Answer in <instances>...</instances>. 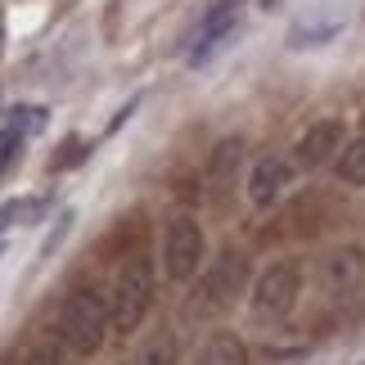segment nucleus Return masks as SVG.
<instances>
[{
	"label": "nucleus",
	"instance_id": "nucleus-2",
	"mask_svg": "<svg viewBox=\"0 0 365 365\" xmlns=\"http://www.w3.org/2000/svg\"><path fill=\"white\" fill-rule=\"evenodd\" d=\"M240 284H244V257L240 252H221V257L203 271V279H199V289L185 298V307H180V316L190 320H212L221 307H226L235 293H240Z\"/></svg>",
	"mask_w": 365,
	"mask_h": 365
},
{
	"label": "nucleus",
	"instance_id": "nucleus-5",
	"mask_svg": "<svg viewBox=\"0 0 365 365\" xmlns=\"http://www.w3.org/2000/svg\"><path fill=\"white\" fill-rule=\"evenodd\" d=\"M298 302V271L289 262H275L271 271H262L257 289H252V316L257 320H279Z\"/></svg>",
	"mask_w": 365,
	"mask_h": 365
},
{
	"label": "nucleus",
	"instance_id": "nucleus-3",
	"mask_svg": "<svg viewBox=\"0 0 365 365\" xmlns=\"http://www.w3.org/2000/svg\"><path fill=\"white\" fill-rule=\"evenodd\" d=\"M113 329L118 334H131L140 329V320L149 316L153 307V266L145 257H131L118 271V284H113Z\"/></svg>",
	"mask_w": 365,
	"mask_h": 365
},
{
	"label": "nucleus",
	"instance_id": "nucleus-13",
	"mask_svg": "<svg viewBox=\"0 0 365 365\" xmlns=\"http://www.w3.org/2000/svg\"><path fill=\"white\" fill-rule=\"evenodd\" d=\"M135 365H176V334L172 329L149 334L145 347L135 352Z\"/></svg>",
	"mask_w": 365,
	"mask_h": 365
},
{
	"label": "nucleus",
	"instance_id": "nucleus-8",
	"mask_svg": "<svg viewBox=\"0 0 365 365\" xmlns=\"http://www.w3.org/2000/svg\"><path fill=\"white\" fill-rule=\"evenodd\" d=\"M347 145H343V122H316V126H307V135L298 140V163L302 167H325L329 158H339Z\"/></svg>",
	"mask_w": 365,
	"mask_h": 365
},
{
	"label": "nucleus",
	"instance_id": "nucleus-7",
	"mask_svg": "<svg viewBox=\"0 0 365 365\" xmlns=\"http://www.w3.org/2000/svg\"><path fill=\"white\" fill-rule=\"evenodd\" d=\"M347 27V14L334 9V5H316L312 14H302L298 23L289 27V50H312V46H325Z\"/></svg>",
	"mask_w": 365,
	"mask_h": 365
},
{
	"label": "nucleus",
	"instance_id": "nucleus-4",
	"mask_svg": "<svg viewBox=\"0 0 365 365\" xmlns=\"http://www.w3.org/2000/svg\"><path fill=\"white\" fill-rule=\"evenodd\" d=\"M203 252H207L203 226L194 217H176L172 226H167V240H163V271H167V279L185 284L190 275H199Z\"/></svg>",
	"mask_w": 365,
	"mask_h": 365
},
{
	"label": "nucleus",
	"instance_id": "nucleus-14",
	"mask_svg": "<svg viewBox=\"0 0 365 365\" xmlns=\"http://www.w3.org/2000/svg\"><path fill=\"white\" fill-rule=\"evenodd\" d=\"M46 212V199H14L0 207V235L9 226H36V217Z\"/></svg>",
	"mask_w": 365,
	"mask_h": 365
},
{
	"label": "nucleus",
	"instance_id": "nucleus-11",
	"mask_svg": "<svg viewBox=\"0 0 365 365\" xmlns=\"http://www.w3.org/2000/svg\"><path fill=\"white\" fill-rule=\"evenodd\" d=\"M199 365H248V352L235 334H212L207 347L199 352Z\"/></svg>",
	"mask_w": 365,
	"mask_h": 365
},
{
	"label": "nucleus",
	"instance_id": "nucleus-16",
	"mask_svg": "<svg viewBox=\"0 0 365 365\" xmlns=\"http://www.w3.org/2000/svg\"><path fill=\"white\" fill-rule=\"evenodd\" d=\"M91 158V145H86V140H63V153H54V158H50V172H68V167H77V163H86Z\"/></svg>",
	"mask_w": 365,
	"mask_h": 365
},
{
	"label": "nucleus",
	"instance_id": "nucleus-18",
	"mask_svg": "<svg viewBox=\"0 0 365 365\" xmlns=\"http://www.w3.org/2000/svg\"><path fill=\"white\" fill-rule=\"evenodd\" d=\"M23 365H59V352H54V343H36Z\"/></svg>",
	"mask_w": 365,
	"mask_h": 365
},
{
	"label": "nucleus",
	"instance_id": "nucleus-17",
	"mask_svg": "<svg viewBox=\"0 0 365 365\" xmlns=\"http://www.w3.org/2000/svg\"><path fill=\"white\" fill-rule=\"evenodd\" d=\"M14 131L19 135H32V131H41L46 126V108H14Z\"/></svg>",
	"mask_w": 365,
	"mask_h": 365
},
{
	"label": "nucleus",
	"instance_id": "nucleus-10",
	"mask_svg": "<svg viewBox=\"0 0 365 365\" xmlns=\"http://www.w3.org/2000/svg\"><path fill=\"white\" fill-rule=\"evenodd\" d=\"M289 163L284 158H262L257 167H252V176H248V199H252V207H271V203H279V194L289 190Z\"/></svg>",
	"mask_w": 365,
	"mask_h": 365
},
{
	"label": "nucleus",
	"instance_id": "nucleus-1",
	"mask_svg": "<svg viewBox=\"0 0 365 365\" xmlns=\"http://www.w3.org/2000/svg\"><path fill=\"white\" fill-rule=\"evenodd\" d=\"M108 320H113V307L104 302V293H100V289H77L73 298L63 302V320H59V329H63V343L73 347L77 356H91V352H100Z\"/></svg>",
	"mask_w": 365,
	"mask_h": 365
},
{
	"label": "nucleus",
	"instance_id": "nucleus-15",
	"mask_svg": "<svg viewBox=\"0 0 365 365\" xmlns=\"http://www.w3.org/2000/svg\"><path fill=\"white\" fill-rule=\"evenodd\" d=\"M339 176L347 185H365V135L352 140V145L339 153Z\"/></svg>",
	"mask_w": 365,
	"mask_h": 365
},
{
	"label": "nucleus",
	"instance_id": "nucleus-12",
	"mask_svg": "<svg viewBox=\"0 0 365 365\" xmlns=\"http://www.w3.org/2000/svg\"><path fill=\"white\" fill-rule=\"evenodd\" d=\"M244 158V140H226V145L217 149V158H212V172H207V180H212V199L221 190H226V180L235 176V167H240Z\"/></svg>",
	"mask_w": 365,
	"mask_h": 365
},
{
	"label": "nucleus",
	"instance_id": "nucleus-19",
	"mask_svg": "<svg viewBox=\"0 0 365 365\" xmlns=\"http://www.w3.org/2000/svg\"><path fill=\"white\" fill-rule=\"evenodd\" d=\"M0 257H5V248H0Z\"/></svg>",
	"mask_w": 365,
	"mask_h": 365
},
{
	"label": "nucleus",
	"instance_id": "nucleus-6",
	"mask_svg": "<svg viewBox=\"0 0 365 365\" xmlns=\"http://www.w3.org/2000/svg\"><path fill=\"white\" fill-rule=\"evenodd\" d=\"M235 32H240V0H226L221 9H212L203 19V27H199V36H194V46H190V68H199V63H207L212 54L221 50V46H230L235 41Z\"/></svg>",
	"mask_w": 365,
	"mask_h": 365
},
{
	"label": "nucleus",
	"instance_id": "nucleus-9",
	"mask_svg": "<svg viewBox=\"0 0 365 365\" xmlns=\"http://www.w3.org/2000/svg\"><path fill=\"white\" fill-rule=\"evenodd\" d=\"M365 275V252L361 248H339L325 257V271H320V289L334 293V298H343V293H352Z\"/></svg>",
	"mask_w": 365,
	"mask_h": 365
}]
</instances>
